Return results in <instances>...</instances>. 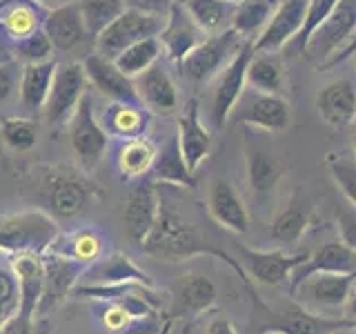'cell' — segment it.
I'll list each match as a JSON object with an SVG mask.
<instances>
[{"label":"cell","mask_w":356,"mask_h":334,"mask_svg":"<svg viewBox=\"0 0 356 334\" xmlns=\"http://www.w3.org/2000/svg\"><path fill=\"white\" fill-rule=\"evenodd\" d=\"M40 127L31 116H5L0 118V141L16 154H27L38 145Z\"/></svg>","instance_id":"cell-39"},{"label":"cell","mask_w":356,"mask_h":334,"mask_svg":"<svg viewBox=\"0 0 356 334\" xmlns=\"http://www.w3.org/2000/svg\"><path fill=\"white\" fill-rule=\"evenodd\" d=\"M156 154H159V148L147 136L120 141L114 159L116 170L125 181H140V178L149 176Z\"/></svg>","instance_id":"cell-32"},{"label":"cell","mask_w":356,"mask_h":334,"mask_svg":"<svg viewBox=\"0 0 356 334\" xmlns=\"http://www.w3.org/2000/svg\"><path fill=\"white\" fill-rule=\"evenodd\" d=\"M316 109L330 127H345L356 118V87L350 78H337L316 94Z\"/></svg>","instance_id":"cell-24"},{"label":"cell","mask_w":356,"mask_h":334,"mask_svg":"<svg viewBox=\"0 0 356 334\" xmlns=\"http://www.w3.org/2000/svg\"><path fill=\"white\" fill-rule=\"evenodd\" d=\"M51 254L65 256L78 263H94L105 252V237L94 228H81L74 232H60L49 248Z\"/></svg>","instance_id":"cell-31"},{"label":"cell","mask_w":356,"mask_h":334,"mask_svg":"<svg viewBox=\"0 0 356 334\" xmlns=\"http://www.w3.org/2000/svg\"><path fill=\"white\" fill-rule=\"evenodd\" d=\"M278 0H241L234 7L229 27L241 33L245 40L256 38L274 16Z\"/></svg>","instance_id":"cell-37"},{"label":"cell","mask_w":356,"mask_h":334,"mask_svg":"<svg viewBox=\"0 0 356 334\" xmlns=\"http://www.w3.org/2000/svg\"><path fill=\"white\" fill-rule=\"evenodd\" d=\"M281 174H283L281 165H278L276 156L270 150L256 148V145L248 148V183L256 196L259 198L270 196Z\"/></svg>","instance_id":"cell-35"},{"label":"cell","mask_w":356,"mask_h":334,"mask_svg":"<svg viewBox=\"0 0 356 334\" xmlns=\"http://www.w3.org/2000/svg\"><path fill=\"white\" fill-rule=\"evenodd\" d=\"M354 159H356V118H354Z\"/></svg>","instance_id":"cell-58"},{"label":"cell","mask_w":356,"mask_h":334,"mask_svg":"<svg viewBox=\"0 0 356 334\" xmlns=\"http://www.w3.org/2000/svg\"><path fill=\"white\" fill-rule=\"evenodd\" d=\"M254 56V40H245L241 45V49L236 56L222 67L216 76L214 89H211V122L220 129L227 125L232 109L236 107L238 98L245 92V85H248V67Z\"/></svg>","instance_id":"cell-8"},{"label":"cell","mask_w":356,"mask_h":334,"mask_svg":"<svg viewBox=\"0 0 356 334\" xmlns=\"http://www.w3.org/2000/svg\"><path fill=\"white\" fill-rule=\"evenodd\" d=\"M312 205L303 189H296L287 205L270 223V239L278 245H294L300 241L309 225Z\"/></svg>","instance_id":"cell-30"},{"label":"cell","mask_w":356,"mask_h":334,"mask_svg":"<svg viewBox=\"0 0 356 334\" xmlns=\"http://www.w3.org/2000/svg\"><path fill=\"white\" fill-rule=\"evenodd\" d=\"M42 209L56 221H72L103 198L92 174L74 165H40L31 172Z\"/></svg>","instance_id":"cell-1"},{"label":"cell","mask_w":356,"mask_h":334,"mask_svg":"<svg viewBox=\"0 0 356 334\" xmlns=\"http://www.w3.org/2000/svg\"><path fill=\"white\" fill-rule=\"evenodd\" d=\"M318 272H332V274H356V250H352L350 245H345L343 241H330L323 243L318 250H314L303 265H298L289 285H296L298 281H303L309 274Z\"/></svg>","instance_id":"cell-25"},{"label":"cell","mask_w":356,"mask_h":334,"mask_svg":"<svg viewBox=\"0 0 356 334\" xmlns=\"http://www.w3.org/2000/svg\"><path fill=\"white\" fill-rule=\"evenodd\" d=\"M89 81L85 76L81 61H65L58 63L51 81V89L47 103L42 107V118L49 127H63L70 122L76 107L81 105L83 96L87 94Z\"/></svg>","instance_id":"cell-7"},{"label":"cell","mask_w":356,"mask_h":334,"mask_svg":"<svg viewBox=\"0 0 356 334\" xmlns=\"http://www.w3.org/2000/svg\"><path fill=\"white\" fill-rule=\"evenodd\" d=\"M350 321H334L321 317L298 303H292L281 312H267V319L259 334H330L334 328Z\"/></svg>","instance_id":"cell-19"},{"label":"cell","mask_w":356,"mask_h":334,"mask_svg":"<svg viewBox=\"0 0 356 334\" xmlns=\"http://www.w3.org/2000/svg\"><path fill=\"white\" fill-rule=\"evenodd\" d=\"M67 132H70V148L76 165L83 172L92 174L109 150V134L100 125L94 109V98L89 92L83 96L81 105L76 107L70 122H67Z\"/></svg>","instance_id":"cell-4"},{"label":"cell","mask_w":356,"mask_h":334,"mask_svg":"<svg viewBox=\"0 0 356 334\" xmlns=\"http://www.w3.org/2000/svg\"><path fill=\"white\" fill-rule=\"evenodd\" d=\"M339 5V0H309L307 5V14H305V22H303V29L298 31V36L292 40L296 45V49L303 54L305 51V45H307V38L314 33V29L321 25V22H325V18L334 11V7Z\"/></svg>","instance_id":"cell-46"},{"label":"cell","mask_w":356,"mask_h":334,"mask_svg":"<svg viewBox=\"0 0 356 334\" xmlns=\"http://www.w3.org/2000/svg\"><path fill=\"white\" fill-rule=\"evenodd\" d=\"M7 3H9V0H0V9H3V7H5Z\"/></svg>","instance_id":"cell-59"},{"label":"cell","mask_w":356,"mask_h":334,"mask_svg":"<svg viewBox=\"0 0 356 334\" xmlns=\"http://www.w3.org/2000/svg\"><path fill=\"white\" fill-rule=\"evenodd\" d=\"M140 250L147 256L165 261H185L192 259V256H218L220 261L229 263L236 270V274L245 283H250V276L245 274L238 261H234L229 254L218 248H211L194 225H189L181 214H176L167 205H161V214L156 218V225L147 234V239L143 241Z\"/></svg>","instance_id":"cell-2"},{"label":"cell","mask_w":356,"mask_h":334,"mask_svg":"<svg viewBox=\"0 0 356 334\" xmlns=\"http://www.w3.org/2000/svg\"><path fill=\"white\" fill-rule=\"evenodd\" d=\"M172 323H174L172 319H167V321L163 323V328L159 330V334H170V332H172Z\"/></svg>","instance_id":"cell-57"},{"label":"cell","mask_w":356,"mask_h":334,"mask_svg":"<svg viewBox=\"0 0 356 334\" xmlns=\"http://www.w3.org/2000/svg\"><path fill=\"white\" fill-rule=\"evenodd\" d=\"M330 334H356V326H354V323H343V326L334 328Z\"/></svg>","instance_id":"cell-56"},{"label":"cell","mask_w":356,"mask_h":334,"mask_svg":"<svg viewBox=\"0 0 356 334\" xmlns=\"http://www.w3.org/2000/svg\"><path fill=\"white\" fill-rule=\"evenodd\" d=\"M354 51H356V29H354V33H352V38L341 47V51L332 54L330 58H327L325 63H323V65H318V67H323V70H327V67H337L339 63H345L348 58H352Z\"/></svg>","instance_id":"cell-51"},{"label":"cell","mask_w":356,"mask_h":334,"mask_svg":"<svg viewBox=\"0 0 356 334\" xmlns=\"http://www.w3.org/2000/svg\"><path fill=\"white\" fill-rule=\"evenodd\" d=\"M229 120L236 125H252L263 132H285L292 122V109L283 96L263 94V92H248L238 98L236 107L232 109Z\"/></svg>","instance_id":"cell-9"},{"label":"cell","mask_w":356,"mask_h":334,"mask_svg":"<svg viewBox=\"0 0 356 334\" xmlns=\"http://www.w3.org/2000/svg\"><path fill=\"white\" fill-rule=\"evenodd\" d=\"M56 61H44V63H33V65H22V72L18 78V100L20 107L25 111V116L36 118L44 103H47L51 81L56 74Z\"/></svg>","instance_id":"cell-26"},{"label":"cell","mask_w":356,"mask_h":334,"mask_svg":"<svg viewBox=\"0 0 356 334\" xmlns=\"http://www.w3.org/2000/svg\"><path fill=\"white\" fill-rule=\"evenodd\" d=\"M138 100L149 114L170 116L178 111V87L170 72L161 63L152 65L147 72H143L138 78H134Z\"/></svg>","instance_id":"cell-18"},{"label":"cell","mask_w":356,"mask_h":334,"mask_svg":"<svg viewBox=\"0 0 356 334\" xmlns=\"http://www.w3.org/2000/svg\"><path fill=\"white\" fill-rule=\"evenodd\" d=\"M60 234L44 209H20L0 216V254H44Z\"/></svg>","instance_id":"cell-3"},{"label":"cell","mask_w":356,"mask_h":334,"mask_svg":"<svg viewBox=\"0 0 356 334\" xmlns=\"http://www.w3.org/2000/svg\"><path fill=\"white\" fill-rule=\"evenodd\" d=\"M20 308V287L11 263L0 261V328L5 326Z\"/></svg>","instance_id":"cell-45"},{"label":"cell","mask_w":356,"mask_h":334,"mask_svg":"<svg viewBox=\"0 0 356 334\" xmlns=\"http://www.w3.org/2000/svg\"><path fill=\"white\" fill-rule=\"evenodd\" d=\"M120 283H145L154 287L152 276L145 270H140L127 254L120 252L100 256L94 263H89L83 270L81 278H78V285H120Z\"/></svg>","instance_id":"cell-20"},{"label":"cell","mask_w":356,"mask_h":334,"mask_svg":"<svg viewBox=\"0 0 356 334\" xmlns=\"http://www.w3.org/2000/svg\"><path fill=\"white\" fill-rule=\"evenodd\" d=\"M356 29V0H339L332 14L325 22L314 29V33L307 38L305 56L323 65L332 54H337L345 42L352 38Z\"/></svg>","instance_id":"cell-10"},{"label":"cell","mask_w":356,"mask_h":334,"mask_svg":"<svg viewBox=\"0 0 356 334\" xmlns=\"http://www.w3.org/2000/svg\"><path fill=\"white\" fill-rule=\"evenodd\" d=\"M100 125L118 141L145 136L149 129L152 114L143 107V103H109L107 109L98 116Z\"/></svg>","instance_id":"cell-29"},{"label":"cell","mask_w":356,"mask_h":334,"mask_svg":"<svg viewBox=\"0 0 356 334\" xmlns=\"http://www.w3.org/2000/svg\"><path fill=\"white\" fill-rule=\"evenodd\" d=\"M161 54H163V47H161L159 36H152V38H143L138 42H134L114 63L125 76L138 78L143 72H147L152 65L159 63Z\"/></svg>","instance_id":"cell-40"},{"label":"cell","mask_w":356,"mask_h":334,"mask_svg":"<svg viewBox=\"0 0 356 334\" xmlns=\"http://www.w3.org/2000/svg\"><path fill=\"white\" fill-rule=\"evenodd\" d=\"M0 334H36V323L31 315H22L18 310L14 317L7 319V323L0 328Z\"/></svg>","instance_id":"cell-49"},{"label":"cell","mask_w":356,"mask_h":334,"mask_svg":"<svg viewBox=\"0 0 356 334\" xmlns=\"http://www.w3.org/2000/svg\"><path fill=\"white\" fill-rule=\"evenodd\" d=\"M356 281V274H332V272H318L309 274L303 281H298L292 292L303 301V303L312 305V312H334L343 310L348 299L352 294V285Z\"/></svg>","instance_id":"cell-12"},{"label":"cell","mask_w":356,"mask_h":334,"mask_svg":"<svg viewBox=\"0 0 356 334\" xmlns=\"http://www.w3.org/2000/svg\"><path fill=\"white\" fill-rule=\"evenodd\" d=\"M51 54H54V45L47 33H44V29L33 31L29 36L14 42V61L20 65L51 61Z\"/></svg>","instance_id":"cell-42"},{"label":"cell","mask_w":356,"mask_h":334,"mask_svg":"<svg viewBox=\"0 0 356 334\" xmlns=\"http://www.w3.org/2000/svg\"><path fill=\"white\" fill-rule=\"evenodd\" d=\"M103 303V310L98 312V319L103 323V328L111 334H122V332H129L134 328H140V323H147V321H138L131 312L120 303V301H100Z\"/></svg>","instance_id":"cell-44"},{"label":"cell","mask_w":356,"mask_h":334,"mask_svg":"<svg viewBox=\"0 0 356 334\" xmlns=\"http://www.w3.org/2000/svg\"><path fill=\"white\" fill-rule=\"evenodd\" d=\"M245 38L241 33L227 27L218 33L205 36L181 63H178V67H181V72L187 81H192L194 85H205L209 81H214L222 67L236 56Z\"/></svg>","instance_id":"cell-5"},{"label":"cell","mask_w":356,"mask_h":334,"mask_svg":"<svg viewBox=\"0 0 356 334\" xmlns=\"http://www.w3.org/2000/svg\"><path fill=\"white\" fill-rule=\"evenodd\" d=\"M78 7L83 11L85 25L89 29L92 40L103 31L111 20H116L127 9L125 0H78Z\"/></svg>","instance_id":"cell-41"},{"label":"cell","mask_w":356,"mask_h":334,"mask_svg":"<svg viewBox=\"0 0 356 334\" xmlns=\"http://www.w3.org/2000/svg\"><path fill=\"white\" fill-rule=\"evenodd\" d=\"M327 170L337 187L341 189L343 198L356 207V159H345V156L339 154H330Z\"/></svg>","instance_id":"cell-43"},{"label":"cell","mask_w":356,"mask_h":334,"mask_svg":"<svg viewBox=\"0 0 356 334\" xmlns=\"http://www.w3.org/2000/svg\"><path fill=\"white\" fill-rule=\"evenodd\" d=\"M248 85L254 92L283 96V89H285L283 61L278 58V56H274V51L270 54L254 51L250 67H248Z\"/></svg>","instance_id":"cell-36"},{"label":"cell","mask_w":356,"mask_h":334,"mask_svg":"<svg viewBox=\"0 0 356 334\" xmlns=\"http://www.w3.org/2000/svg\"><path fill=\"white\" fill-rule=\"evenodd\" d=\"M218 296L216 283L205 274H185L176 281L174 317H198L214 308Z\"/></svg>","instance_id":"cell-28"},{"label":"cell","mask_w":356,"mask_h":334,"mask_svg":"<svg viewBox=\"0 0 356 334\" xmlns=\"http://www.w3.org/2000/svg\"><path fill=\"white\" fill-rule=\"evenodd\" d=\"M205 36L207 33L196 25L181 0H174L159 33L161 47L167 58L178 65Z\"/></svg>","instance_id":"cell-16"},{"label":"cell","mask_w":356,"mask_h":334,"mask_svg":"<svg viewBox=\"0 0 356 334\" xmlns=\"http://www.w3.org/2000/svg\"><path fill=\"white\" fill-rule=\"evenodd\" d=\"M207 205H209V216L222 230H227L232 234H245L250 230V212L245 207L241 194L236 192V187L229 181H225V178H216L209 185Z\"/></svg>","instance_id":"cell-23"},{"label":"cell","mask_w":356,"mask_h":334,"mask_svg":"<svg viewBox=\"0 0 356 334\" xmlns=\"http://www.w3.org/2000/svg\"><path fill=\"white\" fill-rule=\"evenodd\" d=\"M307 5L309 0H285V3H278L270 22L254 38V51L270 54L292 42L298 36V31L303 29Z\"/></svg>","instance_id":"cell-15"},{"label":"cell","mask_w":356,"mask_h":334,"mask_svg":"<svg viewBox=\"0 0 356 334\" xmlns=\"http://www.w3.org/2000/svg\"><path fill=\"white\" fill-rule=\"evenodd\" d=\"M238 256H241V265L245 274L254 278L259 285L281 287L283 283H289V278H292L296 267L307 261L309 252H303V254H287L283 250L261 252V250H252V248H245V245H238Z\"/></svg>","instance_id":"cell-11"},{"label":"cell","mask_w":356,"mask_h":334,"mask_svg":"<svg viewBox=\"0 0 356 334\" xmlns=\"http://www.w3.org/2000/svg\"><path fill=\"white\" fill-rule=\"evenodd\" d=\"M165 18L145 14L140 9L127 7L122 14L111 20L109 25L94 38V51L107 61H116L118 56L143 38L159 36Z\"/></svg>","instance_id":"cell-6"},{"label":"cell","mask_w":356,"mask_h":334,"mask_svg":"<svg viewBox=\"0 0 356 334\" xmlns=\"http://www.w3.org/2000/svg\"><path fill=\"white\" fill-rule=\"evenodd\" d=\"M81 63L89 85L109 103H140L134 78L122 74L114 61H107L100 54L92 51Z\"/></svg>","instance_id":"cell-14"},{"label":"cell","mask_w":356,"mask_h":334,"mask_svg":"<svg viewBox=\"0 0 356 334\" xmlns=\"http://www.w3.org/2000/svg\"><path fill=\"white\" fill-rule=\"evenodd\" d=\"M227 3H234V5H236V3H241V0H227Z\"/></svg>","instance_id":"cell-60"},{"label":"cell","mask_w":356,"mask_h":334,"mask_svg":"<svg viewBox=\"0 0 356 334\" xmlns=\"http://www.w3.org/2000/svg\"><path fill=\"white\" fill-rule=\"evenodd\" d=\"M205 334H238V332H236V328H234L232 321H227V319H214V321H209Z\"/></svg>","instance_id":"cell-53"},{"label":"cell","mask_w":356,"mask_h":334,"mask_svg":"<svg viewBox=\"0 0 356 334\" xmlns=\"http://www.w3.org/2000/svg\"><path fill=\"white\" fill-rule=\"evenodd\" d=\"M163 200L159 196L156 183L149 176H145L138 181V185L131 189L125 203V214H122V223H125V232L134 245H143L147 239V234L156 225V218L161 214Z\"/></svg>","instance_id":"cell-13"},{"label":"cell","mask_w":356,"mask_h":334,"mask_svg":"<svg viewBox=\"0 0 356 334\" xmlns=\"http://www.w3.org/2000/svg\"><path fill=\"white\" fill-rule=\"evenodd\" d=\"M352 58H354V65H356V51H354V56H352Z\"/></svg>","instance_id":"cell-61"},{"label":"cell","mask_w":356,"mask_h":334,"mask_svg":"<svg viewBox=\"0 0 356 334\" xmlns=\"http://www.w3.org/2000/svg\"><path fill=\"white\" fill-rule=\"evenodd\" d=\"M149 178L156 185L159 183H172V185H183V187L196 185L194 174L189 172L187 165H185L181 145H178V136H170L165 141L163 148H159V154H156Z\"/></svg>","instance_id":"cell-33"},{"label":"cell","mask_w":356,"mask_h":334,"mask_svg":"<svg viewBox=\"0 0 356 334\" xmlns=\"http://www.w3.org/2000/svg\"><path fill=\"white\" fill-rule=\"evenodd\" d=\"M3 63H16L14 61V40L7 33V29L0 22V65Z\"/></svg>","instance_id":"cell-52"},{"label":"cell","mask_w":356,"mask_h":334,"mask_svg":"<svg viewBox=\"0 0 356 334\" xmlns=\"http://www.w3.org/2000/svg\"><path fill=\"white\" fill-rule=\"evenodd\" d=\"M181 3L207 36L227 29L234 7H236L234 3H227V0H181Z\"/></svg>","instance_id":"cell-38"},{"label":"cell","mask_w":356,"mask_h":334,"mask_svg":"<svg viewBox=\"0 0 356 334\" xmlns=\"http://www.w3.org/2000/svg\"><path fill=\"white\" fill-rule=\"evenodd\" d=\"M36 3L44 9H56V7H63L67 3H76V0H36Z\"/></svg>","instance_id":"cell-55"},{"label":"cell","mask_w":356,"mask_h":334,"mask_svg":"<svg viewBox=\"0 0 356 334\" xmlns=\"http://www.w3.org/2000/svg\"><path fill=\"white\" fill-rule=\"evenodd\" d=\"M337 221H339V232L341 241L356 250V207L350 205L348 200H343L337 207Z\"/></svg>","instance_id":"cell-47"},{"label":"cell","mask_w":356,"mask_h":334,"mask_svg":"<svg viewBox=\"0 0 356 334\" xmlns=\"http://www.w3.org/2000/svg\"><path fill=\"white\" fill-rule=\"evenodd\" d=\"M343 319L356 326V289L350 294L348 303H345V308H343Z\"/></svg>","instance_id":"cell-54"},{"label":"cell","mask_w":356,"mask_h":334,"mask_svg":"<svg viewBox=\"0 0 356 334\" xmlns=\"http://www.w3.org/2000/svg\"><path fill=\"white\" fill-rule=\"evenodd\" d=\"M42 29L49 36L54 51H63V54L76 51L78 47H83V45L92 40L89 29L85 25L83 11L78 7V0L76 3H67L63 7L49 9Z\"/></svg>","instance_id":"cell-17"},{"label":"cell","mask_w":356,"mask_h":334,"mask_svg":"<svg viewBox=\"0 0 356 334\" xmlns=\"http://www.w3.org/2000/svg\"><path fill=\"white\" fill-rule=\"evenodd\" d=\"M11 270L16 272L20 287V312L36 317L44 292V261L42 254H14L9 256Z\"/></svg>","instance_id":"cell-27"},{"label":"cell","mask_w":356,"mask_h":334,"mask_svg":"<svg viewBox=\"0 0 356 334\" xmlns=\"http://www.w3.org/2000/svg\"><path fill=\"white\" fill-rule=\"evenodd\" d=\"M47 11L40 7L36 0H9V3L0 9V22L7 29L11 40H20L29 36V33L42 29Z\"/></svg>","instance_id":"cell-34"},{"label":"cell","mask_w":356,"mask_h":334,"mask_svg":"<svg viewBox=\"0 0 356 334\" xmlns=\"http://www.w3.org/2000/svg\"><path fill=\"white\" fill-rule=\"evenodd\" d=\"M18 63H3L0 65V105H5L14 94L20 74H16Z\"/></svg>","instance_id":"cell-48"},{"label":"cell","mask_w":356,"mask_h":334,"mask_svg":"<svg viewBox=\"0 0 356 334\" xmlns=\"http://www.w3.org/2000/svg\"><path fill=\"white\" fill-rule=\"evenodd\" d=\"M174 0H125V5L131 9H140L145 14H152V16H161L165 18L167 11H170Z\"/></svg>","instance_id":"cell-50"},{"label":"cell","mask_w":356,"mask_h":334,"mask_svg":"<svg viewBox=\"0 0 356 334\" xmlns=\"http://www.w3.org/2000/svg\"><path fill=\"white\" fill-rule=\"evenodd\" d=\"M178 145H181L183 159L187 170L196 174V170L211 152V134L200 120V105L198 100L192 98L187 107L178 116Z\"/></svg>","instance_id":"cell-21"},{"label":"cell","mask_w":356,"mask_h":334,"mask_svg":"<svg viewBox=\"0 0 356 334\" xmlns=\"http://www.w3.org/2000/svg\"><path fill=\"white\" fill-rule=\"evenodd\" d=\"M42 261H44V292H42L36 315L51 310L60 299L72 296L74 287L78 285V278H81L83 270L87 267L85 263L65 259V256L51 254V252H44Z\"/></svg>","instance_id":"cell-22"}]
</instances>
